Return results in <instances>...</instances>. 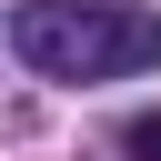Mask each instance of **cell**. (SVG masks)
Segmentation results:
<instances>
[{"instance_id": "2", "label": "cell", "mask_w": 161, "mask_h": 161, "mask_svg": "<svg viewBox=\"0 0 161 161\" xmlns=\"http://www.w3.org/2000/svg\"><path fill=\"white\" fill-rule=\"evenodd\" d=\"M121 141H131V161H161V111H141V121H131Z\"/></svg>"}, {"instance_id": "1", "label": "cell", "mask_w": 161, "mask_h": 161, "mask_svg": "<svg viewBox=\"0 0 161 161\" xmlns=\"http://www.w3.org/2000/svg\"><path fill=\"white\" fill-rule=\"evenodd\" d=\"M10 50L40 80H131V70L161 60V20L131 10V0H20Z\"/></svg>"}]
</instances>
